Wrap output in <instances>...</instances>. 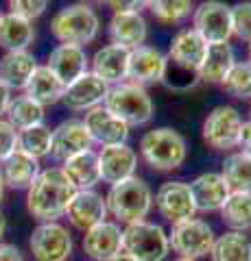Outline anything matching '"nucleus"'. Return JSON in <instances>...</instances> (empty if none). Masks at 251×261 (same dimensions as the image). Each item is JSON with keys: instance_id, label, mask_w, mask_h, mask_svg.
Masks as SVG:
<instances>
[{"instance_id": "35", "label": "nucleus", "mask_w": 251, "mask_h": 261, "mask_svg": "<svg viewBox=\"0 0 251 261\" xmlns=\"http://www.w3.org/2000/svg\"><path fill=\"white\" fill-rule=\"evenodd\" d=\"M223 92L236 100H251V61H236L223 79Z\"/></svg>"}, {"instance_id": "27", "label": "nucleus", "mask_w": 251, "mask_h": 261, "mask_svg": "<svg viewBox=\"0 0 251 261\" xmlns=\"http://www.w3.org/2000/svg\"><path fill=\"white\" fill-rule=\"evenodd\" d=\"M35 42L33 22L22 20L13 13H3L0 18V46L7 53H22Z\"/></svg>"}, {"instance_id": "44", "label": "nucleus", "mask_w": 251, "mask_h": 261, "mask_svg": "<svg viewBox=\"0 0 251 261\" xmlns=\"http://www.w3.org/2000/svg\"><path fill=\"white\" fill-rule=\"evenodd\" d=\"M111 261H138V259H133L131 255H127V252H118V255L111 259Z\"/></svg>"}, {"instance_id": "29", "label": "nucleus", "mask_w": 251, "mask_h": 261, "mask_svg": "<svg viewBox=\"0 0 251 261\" xmlns=\"http://www.w3.org/2000/svg\"><path fill=\"white\" fill-rule=\"evenodd\" d=\"M234 50L230 44H214V46H208V53H206V59L201 63V68L197 72V79L203 81V83H223V79L227 76V72L234 68Z\"/></svg>"}, {"instance_id": "15", "label": "nucleus", "mask_w": 251, "mask_h": 261, "mask_svg": "<svg viewBox=\"0 0 251 261\" xmlns=\"http://www.w3.org/2000/svg\"><path fill=\"white\" fill-rule=\"evenodd\" d=\"M92 137L87 133L83 120L70 118L59 122L53 128V140H51V154L59 161H68L75 154H81L85 150H92Z\"/></svg>"}, {"instance_id": "11", "label": "nucleus", "mask_w": 251, "mask_h": 261, "mask_svg": "<svg viewBox=\"0 0 251 261\" xmlns=\"http://www.w3.org/2000/svg\"><path fill=\"white\" fill-rule=\"evenodd\" d=\"M153 205L157 207L159 216L171 224H179L186 220L194 218L197 207H194L190 185L184 181H166L159 185V190L153 196Z\"/></svg>"}, {"instance_id": "39", "label": "nucleus", "mask_w": 251, "mask_h": 261, "mask_svg": "<svg viewBox=\"0 0 251 261\" xmlns=\"http://www.w3.org/2000/svg\"><path fill=\"white\" fill-rule=\"evenodd\" d=\"M18 150V128L7 118H0V163Z\"/></svg>"}, {"instance_id": "33", "label": "nucleus", "mask_w": 251, "mask_h": 261, "mask_svg": "<svg viewBox=\"0 0 251 261\" xmlns=\"http://www.w3.org/2000/svg\"><path fill=\"white\" fill-rule=\"evenodd\" d=\"M7 120L18 130L44 124V107L37 105L35 100H31L27 94L15 96V98H11L9 107H7Z\"/></svg>"}, {"instance_id": "13", "label": "nucleus", "mask_w": 251, "mask_h": 261, "mask_svg": "<svg viewBox=\"0 0 251 261\" xmlns=\"http://www.w3.org/2000/svg\"><path fill=\"white\" fill-rule=\"evenodd\" d=\"M208 44L206 39L192 29H184L173 37L171 46H168V65H175L177 70H184L186 74H194L201 68V63L206 59Z\"/></svg>"}, {"instance_id": "18", "label": "nucleus", "mask_w": 251, "mask_h": 261, "mask_svg": "<svg viewBox=\"0 0 251 261\" xmlns=\"http://www.w3.org/2000/svg\"><path fill=\"white\" fill-rule=\"evenodd\" d=\"M83 124L87 133H90L92 142L101 146H118V144H127L129 140V126L123 120H118L114 113H109L103 105L85 111Z\"/></svg>"}, {"instance_id": "9", "label": "nucleus", "mask_w": 251, "mask_h": 261, "mask_svg": "<svg viewBox=\"0 0 251 261\" xmlns=\"http://www.w3.org/2000/svg\"><path fill=\"white\" fill-rule=\"evenodd\" d=\"M35 261H68L72 255V235L59 222H39L29 238Z\"/></svg>"}, {"instance_id": "45", "label": "nucleus", "mask_w": 251, "mask_h": 261, "mask_svg": "<svg viewBox=\"0 0 251 261\" xmlns=\"http://www.w3.org/2000/svg\"><path fill=\"white\" fill-rule=\"evenodd\" d=\"M5 181H3V176H0V202H3V198H5Z\"/></svg>"}, {"instance_id": "1", "label": "nucleus", "mask_w": 251, "mask_h": 261, "mask_svg": "<svg viewBox=\"0 0 251 261\" xmlns=\"http://www.w3.org/2000/svg\"><path fill=\"white\" fill-rule=\"evenodd\" d=\"M75 192L61 168H46L27 190V211L39 222H57V218L66 216Z\"/></svg>"}, {"instance_id": "32", "label": "nucleus", "mask_w": 251, "mask_h": 261, "mask_svg": "<svg viewBox=\"0 0 251 261\" xmlns=\"http://www.w3.org/2000/svg\"><path fill=\"white\" fill-rule=\"evenodd\" d=\"M218 214H221V220L232 231H240V233L249 231L251 228V194L232 192Z\"/></svg>"}, {"instance_id": "16", "label": "nucleus", "mask_w": 251, "mask_h": 261, "mask_svg": "<svg viewBox=\"0 0 251 261\" xmlns=\"http://www.w3.org/2000/svg\"><path fill=\"white\" fill-rule=\"evenodd\" d=\"M68 222L79 228V231H90L92 226L101 224L107 220V202L105 196H101L94 190H83V192H75L72 200L68 202L66 209Z\"/></svg>"}, {"instance_id": "10", "label": "nucleus", "mask_w": 251, "mask_h": 261, "mask_svg": "<svg viewBox=\"0 0 251 261\" xmlns=\"http://www.w3.org/2000/svg\"><path fill=\"white\" fill-rule=\"evenodd\" d=\"M192 31L206 39L208 46L227 44L234 35L232 31V7L218 0L201 3L192 11Z\"/></svg>"}, {"instance_id": "40", "label": "nucleus", "mask_w": 251, "mask_h": 261, "mask_svg": "<svg viewBox=\"0 0 251 261\" xmlns=\"http://www.w3.org/2000/svg\"><path fill=\"white\" fill-rule=\"evenodd\" d=\"M0 261H22V252L13 244H0Z\"/></svg>"}, {"instance_id": "30", "label": "nucleus", "mask_w": 251, "mask_h": 261, "mask_svg": "<svg viewBox=\"0 0 251 261\" xmlns=\"http://www.w3.org/2000/svg\"><path fill=\"white\" fill-rule=\"evenodd\" d=\"M212 261H251V240L240 231H227L214 240L210 250Z\"/></svg>"}, {"instance_id": "26", "label": "nucleus", "mask_w": 251, "mask_h": 261, "mask_svg": "<svg viewBox=\"0 0 251 261\" xmlns=\"http://www.w3.org/2000/svg\"><path fill=\"white\" fill-rule=\"evenodd\" d=\"M35 68H37L35 57L29 50L7 53L0 59V81L9 89H27Z\"/></svg>"}, {"instance_id": "19", "label": "nucleus", "mask_w": 251, "mask_h": 261, "mask_svg": "<svg viewBox=\"0 0 251 261\" xmlns=\"http://www.w3.org/2000/svg\"><path fill=\"white\" fill-rule=\"evenodd\" d=\"M87 59L85 48L77 44H57L48 55L46 68L57 76L63 85H70L72 81H77L79 76H83L87 70Z\"/></svg>"}, {"instance_id": "41", "label": "nucleus", "mask_w": 251, "mask_h": 261, "mask_svg": "<svg viewBox=\"0 0 251 261\" xmlns=\"http://www.w3.org/2000/svg\"><path fill=\"white\" fill-rule=\"evenodd\" d=\"M238 146H240V150H242V152H249V154H251V120H247L245 124H242Z\"/></svg>"}, {"instance_id": "17", "label": "nucleus", "mask_w": 251, "mask_h": 261, "mask_svg": "<svg viewBox=\"0 0 251 261\" xmlns=\"http://www.w3.org/2000/svg\"><path fill=\"white\" fill-rule=\"evenodd\" d=\"M99 168H101V181L111 185H118L127 178L135 176L138 168V154L129 144L118 146H103L99 152Z\"/></svg>"}, {"instance_id": "47", "label": "nucleus", "mask_w": 251, "mask_h": 261, "mask_svg": "<svg viewBox=\"0 0 251 261\" xmlns=\"http://www.w3.org/2000/svg\"><path fill=\"white\" fill-rule=\"evenodd\" d=\"M249 120H251V107H249Z\"/></svg>"}, {"instance_id": "6", "label": "nucleus", "mask_w": 251, "mask_h": 261, "mask_svg": "<svg viewBox=\"0 0 251 261\" xmlns=\"http://www.w3.org/2000/svg\"><path fill=\"white\" fill-rule=\"evenodd\" d=\"M123 252L138 261H166L171 252L168 233L149 220L127 224L123 228Z\"/></svg>"}, {"instance_id": "8", "label": "nucleus", "mask_w": 251, "mask_h": 261, "mask_svg": "<svg viewBox=\"0 0 251 261\" xmlns=\"http://www.w3.org/2000/svg\"><path fill=\"white\" fill-rule=\"evenodd\" d=\"M214 240V228L201 218H190L186 222L173 224L171 233H168V244H171V250L177 252V257H188L197 261L210 255Z\"/></svg>"}, {"instance_id": "46", "label": "nucleus", "mask_w": 251, "mask_h": 261, "mask_svg": "<svg viewBox=\"0 0 251 261\" xmlns=\"http://www.w3.org/2000/svg\"><path fill=\"white\" fill-rule=\"evenodd\" d=\"M173 261H197V259H188V257H175Z\"/></svg>"}, {"instance_id": "34", "label": "nucleus", "mask_w": 251, "mask_h": 261, "mask_svg": "<svg viewBox=\"0 0 251 261\" xmlns=\"http://www.w3.org/2000/svg\"><path fill=\"white\" fill-rule=\"evenodd\" d=\"M51 140H53V130L46 124L18 130V148L35 159H42L46 154H51Z\"/></svg>"}, {"instance_id": "7", "label": "nucleus", "mask_w": 251, "mask_h": 261, "mask_svg": "<svg viewBox=\"0 0 251 261\" xmlns=\"http://www.w3.org/2000/svg\"><path fill=\"white\" fill-rule=\"evenodd\" d=\"M242 124H245V120H242L236 107L221 105V107H214L206 116L203 126H201V135H203V142L210 148L230 152L238 148Z\"/></svg>"}, {"instance_id": "28", "label": "nucleus", "mask_w": 251, "mask_h": 261, "mask_svg": "<svg viewBox=\"0 0 251 261\" xmlns=\"http://www.w3.org/2000/svg\"><path fill=\"white\" fill-rule=\"evenodd\" d=\"M63 92H66V85H63L46 65H37L27 89H24V94H27L31 100H35L37 105H42V107L59 102L63 98Z\"/></svg>"}, {"instance_id": "12", "label": "nucleus", "mask_w": 251, "mask_h": 261, "mask_svg": "<svg viewBox=\"0 0 251 261\" xmlns=\"http://www.w3.org/2000/svg\"><path fill=\"white\" fill-rule=\"evenodd\" d=\"M168 76V59L155 46H140L129 53L127 79L138 85H155Z\"/></svg>"}, {"instance_id": "36", "label": "nucleus", "mask_w": 251, "mask_h": 261, "mask_svg": "<svg viewBox=\"0 0 251 261\" xmlns=\"http://www.w3.org/2000/svg\"><path fill=\"white\" fill-rule=\"evenodd\" d=\"M149 11L155 15V20L164 24H177L184 22L194 11L190 0H155V3H147Z\"/></svg>"}, {"instance_id": "38", "label": "nucleus", "mask_w": 251, "mask_h": 261, "mask_svg": "<svg viewBox=\"0 0 251 261\" xmlns=\"http://www.w3.org/2000/svg\"><path fill=\"white\" fill-rule=\"evenodd\" d=\"M9 9H11L9 13L18 15L22 20L33 22L35 18H39V15L48 9V3L46 0H11Z\"/></svg>"}, {"instance_id": "24", "label": "nucleus", "mask_w": 251, "mask_h": 261, "mask_svg": "<svg viewBox=\"0 0 251 261\" xmlns=\"http://www.w3.org/2000/svg\"><path fill=\"white\" fill-rule=\"evenodd\" d=\"M39 159L31 157L24 150H15L13 154H9L3 161V168H0V176L5 181V187H11V190H29L33 181L39 176Z\"/></svg>"}, {"instance_id": "20", "label": "nucleus", "mask_w": 251, "mask_h": 261, "mask_svg": "<svg viewBox=\"0 0 251 261\" xmlns=\"http://www.w3.org/2000/svg\"><path fill=\"white\" fill-rule=\"evenodd\" d=\"M107 89L109 85H105L99 76H94L92 72H85L83 76H79L70 85H66L61 102L72 111H90L103 105Z\"/></svg>"}, {"instance_id": "2", "label": "nucleus", "mask_w": 251, "mask_h": 261, "mask_svg": "<svg viewBox=\"0 0 251 261\" xmlns=\"http://www.w3.org/2000/svg\"><path fill=\"white\" fill-rule=\"evenodd\" d=\"M140 154L155 172H173L181 168L188 157V144L175 128H151L140 137Z\"/></svg>"}, {"instance_id": "21", "label": "nucleus", "mask_w": 251, "mask_h": 261, "mask_svg": "<svg viewBox=\"0 0 251 261\" xmlns=\"http://www.w3.org/2000/svg\"><path fill=\"white\" fill-rule=\"evenodd\" d=\"M190 185V194L194 200V207L201 214H212V211H221L225 200L230 198V187L225 183L221 172H203L194 178Z\"/></svg>"}, {"instance_id": "3", "label": "nucleus", "mask_w": 251, "mask_h": 261, "mask_svg": "<svg viewBox=\"0 0 251 261\" xmlns=\"http://www.w3.org/2000/svg\"><path fill=\"white\" fill-rule=\"evenodd\" d=\"M103 107L109 113H114L118 120H123L129 128L149 124L153 120V113H155V105H153V98L149 96L147 87L131 83V81L111 85L103 100Z\"/></svg>"}, {"instance_id": "43", "label": "nucleus", "mask_w": 251, "mask_h": 261, "mask_svg": "<svg viewBox=\"0 0 251 261\" xmlns=\"http://www.w3.org/2000/svg\"><path fill=\"white\" fill-rule=\"evenodd\" d=\"M5 231H7V218H5L3 211H0V244H3V235H5Z\"/></svg>"}, {"instance_id": "25", "label": "nucleus", "mask_w": 251, "mask_h": 261, "mask_svg": "<svg viewBox=\"0 0 251 261\" xmlns=\"http://www.w3.org/2000/svg\"><path fill=\"white\" fill-rule=\"evenodd\" d=\"M63 174L68 181L75 185L77 192L94 190V185L101 183V168H99V152L85 150L81 154H75L72 159L63 161Z\"/></svg>"}, {"instance_id": "37", "label": "nucleus", "mask_w": 251, "mask_h": 261, "mask_svg": "<svg viewBox=\"0 0 251 261\" xmlns=\"http://www.w3.org/2000/svg\"><path fill=\"white\" fill-rule=\"evenodd\" d=\"M232 31L238 39L251 44V3H238L232 7Z\"/></svg>"}, {"instance_id": "5", "label": "nucleus", "mask_w": 251, "mask_h": 261, "mask_svg": "<svg viewBox=\"0 0 251 261\" xmlns=\"http://www.w3.org/2000/svg\"><path fill=\"white\" fill-rule=\"evenodd\" d=\"M101 20L92 5L75 3L59 9L51 20V33L61 44H90L99 37Z\"/></svg>"}, {"instance_id": "4", "label": "nucleus", "mask_w": 251, "mask_h": 261, "mask_svg": "<svg viewBox=\"0 0 251 261\" xmlns=\"http://www.w3.org/2000/svg\"><path fill=\"white\" fill-rule=\"evenodd\" d=\"M105 202L107 214L114 216L118 222L133 224L142 222L153 209V192L140 176H131L118 185H111Z\"/></svg>"}, {"instance_id": "14", "label": "nucleus", "mask_w": 251, "mask_h": 261, "mask_svg": "<svg viewBox=\"0 0 251 261\" xmlns=\"http://www.w3.org/2000/svg\"><path fill=\"white\" fill-rule=\"evenodd\" d=\"M81 248L92 261H111L123 252V228L114 220H105L83 233Z\"/></svg>"}, {"instance_id": "48", "label": "nucleus", "mask_w": 251, "mask_h": 261, "mask_svg": "<svg viewBox=\"0 0 251 261\" xmlns=\"http://www.w3.org/2000/svg\"><path fill=\"white\" fill-rule=\"evenodd\" d=\"M249 55H251V44H249Z\"/></svg>"}, {"instance_id": "31", "label": "nucleus", "mask_w": 251, "mask_h": 261, "mask_svg": "<svg viewBox=\"0 0 251 261\" xmlns=\"http://www.w3.org/2000/svg\"><path fill=\"white\" fill-rule=\"evenodd\" d=\"M221 176L225 178L230 192H249L251 194V154L249 152H230L223 161Z\"/></svg>"}, {"instance_id": "49", "label": "nucleus", "mask_w": 251, "mask_h": 261, "mask_svg": "<svg viewBox=\"0 0 251 261\" xmlns=\"http://www.w3.org/2000/svg\"><path fill=\"white\" fill-rule=\"evenodd\" d=\"M0 18H3V11H0Z\"/></svg>"}, {"instance_id": "23", "label": "nucleus", "mask_w": 251, "mask_h": 261, "mask_svg": "<svg viewBox=\"0 0 251 261\" xmlns=\"http://www.w3.org/2000/svg\"><path fill=\"white\" fill-rule=\"evenodd\" d=\"M129 53L131 50L116 44H107L99 48L92 57V74L99 76L109 87L125 83L127 70H129Z\"/></svg>"}, {"instance_id": "42", "label": "nucleus", "mask_w": 251, "mask_h": 261, "mask_svg": "<svg viewBox=\"0 0 251 261\" xmlns=\"http://www.w3.org/2000/svg\"><path fill=\"white\" fill-rule=\"evenodd\" d=\"M9 102H11V89L7 87L3 81H0V118L7 113V107H9Z\"/></svg>"}, {"instance_id": "22", "label": "nucleus", "mask_w": 251, "mask_h": 261, "mask_svg": "<svg viewBox=\"0 0 251 261\" xmlns=\"http://www.w3.org/2000/svg\"><path fill=\"white\" fill-rule=\"evenodd\" d=\"M149 35L147 20L140 11H118L109 20V37L111 44L123 46L127 50L144 46Z\"/></svg>"}]
</instances>
